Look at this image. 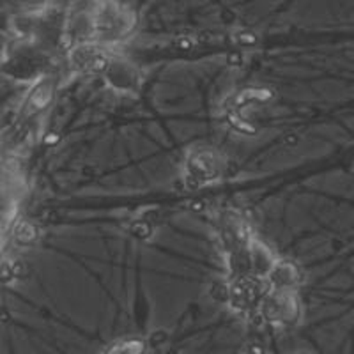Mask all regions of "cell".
I'll list each match as a JSON object with an SVG mask.
<instances>
[{
  "mask_svg": "<svg viewBox=\"0 0 354 354\" xmlns=\"http://www.w3.org/2000/svg\"><path fill=\"white\" fill-rule=\"evenodd\" d=\"M93 43L105 48L129 39L137 28V15L117 0H100L91 11Z\"/></svg>",
  "mask_w": 354,
  "mask_h": 354,
  "instance_id": "1",
  "label": "cell"
},
{
  "mask_svg": "<svg viewBox=\"0 0 354 354\" xmlns=\"http://www.w3.org/2000/svg\"><path fill=\"white\" fill-rule=\"evenodd\" d=\"M145 344L138 338H128V340H119L112 344L109 349L103 351V354H144Z\"/></svg>",
  "mask_w": 354,
  "mask_h": 354,
  "instance_id": "3",
  "label": "cell"
},
{
  "mask_svg": "<svg viewBox=\"0 0 354 354\" xmlns=\"http://www.w3.org/2000/svg\"><path fill=\"white\" fill-rule=\"evenodd\" d=\"M266 321L277 326H294L301 319V306L290 290H280L273 299L264 303Z\"/></svg>",
  "mask_w": 354,
  "mask_h": 354,
  "instance_id": "2",
  "label": "cell"
}]
</instances>
